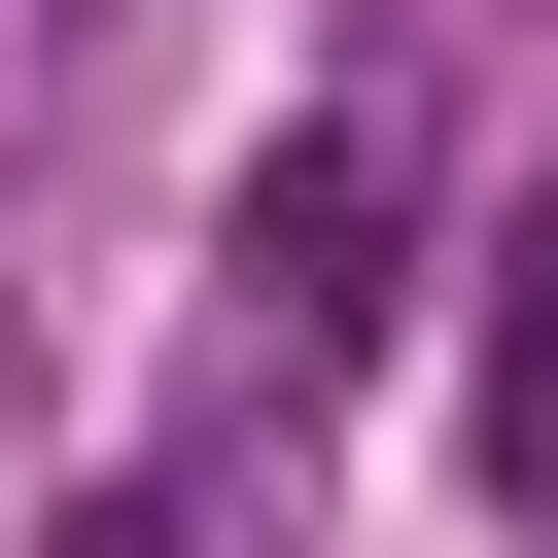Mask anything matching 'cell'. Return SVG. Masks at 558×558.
<instances>
[{"label": "cell", "mask_w": 558, "mask_h": 558, "mask_svg": "<svg viewBox=\"0 0 558 558\" xmlns=\"http://www.w3.org/2000/svg\"><path fill=\"white\" fill-rule=\"evenodd\" d=\"M384 244H418V140H384V105H314V140L244 174V279H279V349H349V314H384Z\"/></svg>", "instance_id": "1"}, {"label": "cell", "mask_w": 558, "mask_h": 558, "mask_svg": "<svg viewBox=\"0 0 558 558\" xmlns=\"http://www.w3.org/2000/svg\"><path fill=\"white\" fill-rule=\"evenodd\" d=\"M488 488H558V244H523V314H488Z\"/></svg>", "instance_id": "2"}]
</instances>
